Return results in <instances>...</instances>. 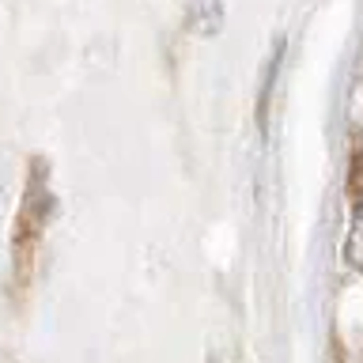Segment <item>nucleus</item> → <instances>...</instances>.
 Segmentation results:
<instances>
[{"mask_svg":"<svg viewBox=\"0 0 363 363\" xmlns=\"http://www.w3.org/2000/svg\"><path fill=\"white\" fill-rule=\"evenodd\" d=\"M348 261L363 269V204L356 208V220H352V231H348Z\"/></svg>","mask_w":363,"mask_h":363,"instance_id":"1","label":"nucleus"}]
</instances>
